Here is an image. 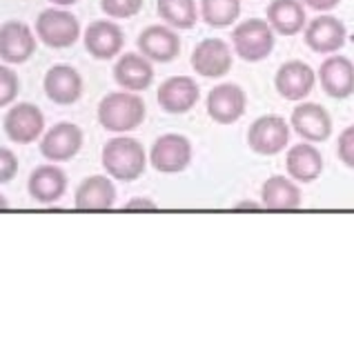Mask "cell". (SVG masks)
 Masks as SVG:
<instances>
[{
	"mask_svg": "<svg viewBox=\"0 0 354 356\" xmlns=\"http://www.w3.org/2000/svg\"><path fill=\"white\" fill-rule=\"evenodd\" d=\"M145 120V103L134 92H112L98 103V122L107 131H131Z\"/></svg>",
	"mask_w": 354,
	"mask_h": 356,
	"instance_id": "cell-1",
	"label": "cell"
},
{
	"mask_svg": "<svg viewBox=\"0 0 354 356\" xmlns=\"http://www.w3.org/2000/svg\"><path fill=\"white\" fill-rule=\"evenodd\" d=\"M147 156L143 145L129 136H116L105 143L103 147V167L116 181H136L145 172Z\"/></svg>",
	"mask_w": 354,
	"mask_h": 356,
	"instance_id": "cell-2",
	"label": "cell"
},
{
	"mask_svg": "<svg viewBox=\"0 0 354 356\" xmlns=\"http://www.w3.org/2000/svg\"><path fill=\"white\" fill-rule=\"evenodd\" d=\"M232 42H234V51L236 56H241V60L261 63L272 54L276 38L268 20L250 18L234 27V31H232Z\"/></svg>",
	"mask_w": 354,
	"mask_h": 356,
	"instance_id": "cell-3",
	"label": "cell"
},
{
	"mask_svg": "<svg viewBox=\"0 0 354 356\" xmlns=\"http://www.w3.org/2000/svg\"><path fill=\"white\" fill-rule=\"evenodd\" d=\"M36 36L51 49H65L81 38V22L65 9L49 7L36 18Z\"/></svg>",
	"mask_w": 354,
	"mask_h": 356,
	"instance_id": "cell-4",
	"label": "cell"
},
{
	"mask_svg": "<svg viewBox=\"0 0 354 356\" xmlns=\"http://www.w3.org/2000/svg\"><path fill=\"white\" fill-rule=\"evenodd\" d=\"M150 163L156 172L179 174L192 163V143L181 134H163L152 145Z\"/></svg>",
	"mask_w": 354,
	"mask_h": 356,
	"instance_id": "cell-5",
	"label": "cell"
},
{
	"mask_svg": "<svg viewBox=\"0 0 354 356\" xmlns=\"http://www.w3.org/2000/svg\"><path fill=\"white\" fill-rule=\"evenodd\" d=\"M290 143V125L281 116H261L250 125L248 131V145L252 152L261 156H274L287 147Z\"/></svg>",
	"mask_w": 354,
	"mask_h": 356,
	"instance_id": "cell-6",
	"label": "cell"
},
{
	"mask_svg": "<svg viewBox=\"0 0 354 356\" xmlns=\"http://www.w3.org/2000/svg\"><path fill=\"white\" fill-rule=\"evenodd\" d=\"M36 51L34 31L23 20H7L0 25V60L23 65Z\"/></svg>",
	"mask_w": 354,
	"mask_h": 356,
	"instance_id": "cell-7",
	"label": "cell"
},
{
	"mask_svg": "<svg viewBox=\"0 0 354 356\" xmlns=\"http://www.w3.org/2000/svg\"><path fill=\"white\" fill-rule=\"evenodd\" d=\"M248 98L246 92L234 83H223L209 89L207 94V114L218 125H232L246 114Z\"/></svg>",
	"mask_w": 354,
	"mask_h": 356,
	"instance_id": "cell-8",
	"label": "cell"
},
{
	"mask_svg": "<svg viewBox=\"0 0 354 356\" xmlns=\"http://www.w3.org/2000/svg\"><path fill=\"white\" fill-rule=\"evenodd\" d=\"M3 125L9 140H14L18 145H29L45 129V116H42V111L36 105L18 103L5 114Z\"/></svg>",
	"mask_w": 354,
	"mask_h": 356,
	"instance_id": "cell-9",
	"label": "cell"
},
{
	"mask_svg": "<svg viewBox=\"0 0 354 356\" xmlns=\"http://www.w3.org/2000/svg\"><path fill=\"white\" fill-rule=\"evenodd\" d=\"M348 38L346 25L335 16H316L305 25V44L314 54H337Z\"/></svg>",
	"mask_w": 354,
	"mask_h": 356,
	"instance_id": "cell-10",
	"label": "cell"
},
{
	"mask_svg": "<svg viewBox=\"0 0 354 356\" xmlns=\"http://www.w3.org/2000/svg\"><path fill=\"white\" fill-rule=\"evenodd\" d=\"M83 147V129L74 122H58L40 140V154L51 163L74 159Z\"/></svg>",
	"mask_w": 354,
	"mask_h": 356,
	"instance_id": "cell-11",
	"label": "cell"
},
{
	"mask_svg": "<svg viewBox=\"0 0 354 356\" xmlns=\"http://www.w3.org/2000/svg\"><path fill=\"white\" fill-rule=\"evenodd\" d=\"M138 51L152 63H172L181 51V38L170 25H150L136 40Z\"/></svg>",
	"mask_w": 354,
	"mask_h": 356,
	"instance_id": "cell-12",
	"label": "cell"
},
{
	"mask_svg": "<svg viewBox=\"0 0 354 356\" xmlns=\"http://www.w3.org/2000/svg\"><path fill=\"white\" fill-rule=\"evenodd\" d=\"M316 74L303 60H287L274 76V87L285 100H303L314 89Z\"/></svg>",
	"mask_w": 354,
	"mask_h": 356,
	"instance_id": "cell-13",
	"label": "cell"
},
{
	"mask_svg": "<svg viewBox=\"0 0 354 356\" xmlns=\"http://www.w3.org/2000/svg\"><path fill=\"white\" fill-rule=\"evenodd\" d=\"M159 105L168 114H187L201 98V89L190 76H172L159 87Z\"/></svg>",
	"mask_w": 354,
	"mask_h": 356,
	"instance_id": "cell-14",
	"label": "cell"
},
{
	"mask_svg": "<svg viewBox=\"0 0 354 356\" xmlns=\"http://www.w3.org/2000/svg\"><path fill=\"white\" fill-rule=\"evenodd\" d=\"M290 127L307 143H323L332 134V118L325 107L316 103H301L292 111Z\"/></svg>",
	"mask_w": 354,
	"mask_h": 356,
	"instance_id": "cell-15",
	"label": "cell"
},
{
	"mask_svg": "<svg viewBox=\"0 0 354 356\" xmlns=\"http://www.w3.org/2000/svg\"><path fill=\"white\" fill-rule=\"evenodd\" d=\"M319 81L330 98H350L354 94V63L346 56H328L319 67Z\"/></svg>",
	"mask_w": 354,
	"mask_h": 356,
	"instance_id": "cell-16",
	"label": "cell"
},
{
	"mask_svg": "<svg viewBox=\"0 0 354 356\" xmlns=\"http://www.w3.org/2000/svg\"><path fill=\"white\" fill-rule=\"evenodd\" d=\"M192 67L205 78H220L232 70V49L220 38H205L192 51Z\"/></svg>",
	"mask_w": 354,
	"mask_h": 356,
	"instance_id": "cell-17",
	"label": "cell"
},
{
	"mask_svg": "<svg viewBox=\"0 0 354 356\" xmlns=\"http://www.w3.org/2000/svg\"><path fill=\"white\" fill-rule=\"evenodd\" d=\"M85 49L96 60H112L125 44L123 29L112 20H94L85 31Z\"/></svg>",
	"mask_w": 354,
	"mask_h": 356,
	"instance_id": "cell-18",
	"label": "cell"
},
{
	"mask_svg": "<svg viewBox=\"0 0 354 356\" xmlns=\"http://www.w3.org/2000/svg\"><path fill=\"white\" fill-rule=\"evenodd\" d=\"M45 94L56 105H74L83 96V78L72 65H54L45 74Z\"/></svg>",
	"mask_w": 354,
	"mask_h": 356,
	"instance_id": "cell-19",
	"label": "cell"
},
{
	"mask_svg": "<svg viewBox=\"0 0 354 356\" xmlns=\"http://www.w3.org/2000/svg\"><path fill=\"white\" fill-rule=\"evenodd\" d=\"M114 81L127 92H143L154 81L152 60L143 54H123L114 65Z\"/></svg>",
	"mask_w": 354,
	"mask_h": 356,
	"instance_id": "cell-20",
	"label": "cell"
},
{
	"mask_svg": "<svg viewBox=\"0 0 354 356\" xmlns=\"http://www.w3.org/2000/svg\"><path fill=\"white\" fill-rule=\"evenodd\" d=\"M285 170L298 183H312L323 172V156L312 143H298L287 149Z\"/></svg>",
	"mask_w": 354,
	"mask_h": 356,
	"instance_id": "cell-21",
	"label": "cell"
},
{
	"mask_svg": "<svg viewBox=\"0 0 354 356\" xmlns=\"http://www.w3.org/2000/svg\"><path fill=\"white\" fill-rule=\"evenodd\" d=\"M76 207L83 211H105L116 203V187L107 176H90L76 189Z\"/></svg>",
	"mask_w": 354,
	"mask_h": 356,
	"instance_id": "cell-22",
	"label": "cell"
},
{
	"mask_svg": "<svg viewBox=\"0 0 354 356\" xmlns=\"http://www.w3.org/2000/svg\"><path fill=\"white\" fill-rule=\"evenodd\" d=\"M27 189L34 200L47 205V203H56V200L65 194L67 189V176L56 165H40L36 167L29 176Z\"/></svg>",
	"mask_w": 354,
	"mask_h": 356,
	"instance_id": "cell-23",
	"label": "cell"
},
{
	"mask_svg": "<svg viewBox=\"0 0 354 356\" xmlns=\"http://www.w3.org/2000/svg\"><path fill=\"white\" fill-rule=\"evenodd\" d=\"M268 22L279 36H296L307 25L301 0H272L268 5Z\"/></svg>",
	"mask_w": 354,
	"mask_h": 356,
	"instance_id": "cell-24",
	"label": "cell"
},
{
	"mask_svg": "<svg viewBox=\"0 0 354 356\" xmlns=\"http://www.w3.org/2000/svg\"><path fill=\"white\" fill-rule=\"evenodd\" d=\"M263 207L272 211H292L301 207V189L294 178L287 176H270L261 189Z\"/></svg>",
	"mask_w": 354,
	"mask_h": 356,
	"instance_id": "cell-25",
	"label": "cell"
},
{
	"mask_svg": "<svg viewBox=\"0 0 354 356\" xmlns=\"http://www.w3.org/2000/svg\"><path fill=\"white\" fill-rule=\"evenodd\" d=\"M156 11L165 25L174 29H192L198 20V9L194 0H159Z\"/></svg>",
	"mask_w": 354,
	"mask_h": 356,
	"instance_id": "cell-26",
	"label": "cell"
},
{
	"mask_svg": "<svg viewBox=\"0 0 354 356\" xmlns=\"http://www.w3.org/2000/svg\"><path fill=\"white\" fill-rule=\"evenodd\" d=\"M201 16L209 27H230L241 16V0H201Z\"/></svg>",
	"mask_w": 354,
	"mask_h": 356,
	"instance_id": "cell-27",
	"label": "cell"
},
{
	"mask_svg": "<svg viewBox=\"0 0 354 356\" xmlns=\"http://www.w3.org/2000/svg\"><path fill=\"white\" fill-rule=\"evenodd\" d=\"M101 9L109 18H131L143 9V0H101Z\"/></svg>",
	"mask_w": 354,
	"mask_h": 356,
	"instance_id": "cell-28",
	"label": "cell"
},
{
	"mask_svg": "<svg viewBox=\"0 0 354 356\" xmlns=\"http://www.w3.org/2000/svg\"><path fill=\"white\" fill-rule=\"evenodd\" d=\"M18 96V76L9 67L0 65V107H7Z\"/></svg>",
	"mask_w": 354,
	"mask_h": 356,
	"instance_id": "cell-29",
	"label": "cell"
},
{
	"mask_svg": "<svg viewBox=\"0 0 354 356\" xmlns=\"http://www.w3.org/2000/svg\"><path fill=\"white\" fill-rule=\"evenodd\" d=\"M337 154H339L343 165L354 170V125H350L341 131L339 143H337Z\"/></svg>",
	"mask_w": 354,
	"mask_h": 356,
	"instance_id": "cell-30",
	"label": "cell"
},
{
	"mask_svg": "<svg viewBox=\"0 0 354 356\" xmlns=\"http://www.w3.org/2000/svg\"><path fill=\"white\" fill-rule=\"evenodd\" d=\"M18 172V159L12 149L0 147V185L9 183Z\"/></svg>",
	"mask_w": 354,
	"mask_h": 356,
	"instance_id": "cell-31",
	"label": "cell"
},
{
	"mask_svg": "<svg viewBox=\"0 0 354 356\" xmlns=\"http://www.w3.org/2000/svg\"><path fill=\"white\" fill-rule=\"evenodd\" d=\"M303 7L314 9V11H332L341 5V0H301Z\"/></svg>",
	"mask_w": 354,
	"mask_h": 356,
	"instance_id": "cell-32",
	"label": "cell"
},
{
	"mask_svg": "<svg viewBox=\"0 0 354 356\" xmlns=\"http://www.w3.org/2000/svg\"><path fill=\"white\" fill-rule=\"evenodd\" d=\"M125 209L127 211H131V209H156V203L154 200H150V198H134V200H129V203L125 205Z\"/></svg>",
	"mask_w": 354,
	"mask_h": 356,
	"instance_id": "cell-33",
	"label": "cell"
},
{
	"mask_svg": "<svg viewBox=\"0 0 354 356\" xmlns=\"http://www.w3.org/2000/svg\"><path fill=\"white\" fill-rule=\"evenodd\" d=\"M236 209H261L259 203H239Z\"/></svg>",
	"mask_w": 354,
	"mask_h": 356,
	"instance_id": "cell-34",
	"label": "cell"
},
{
	"mask_svg": "<svg viewBox=\"0 0 354 356\" xmlns=\"http://www.w3.org/2000/svg\"><path fill=\"white\" fill-rule=\"evenodd\" d=\"M49 3H54V5H61V7H67V5L79 3V0H49Z\"/></svg>",
	"mask_w": 354,
	"mask_h": 356,
	"instance_id": "cell-35",
	"label": "cell"
},
{
	"mask_svg": "<svg viewBox=\"0 0 354 356\" xmlns=\"http://www.w3.org/2000/svg\"><path fill=\"white\" fill-rule=\"evenodd\" d=\"M3 198H5V196H0V207H5V205H7V203H5V200H3Z\"/></svg>",
	"mask_w": 354,
	"mask_h": 356,
	"instance_id": "cell-36",
	"label": "cell"
}]
</instances>
